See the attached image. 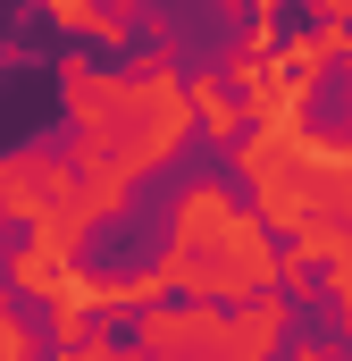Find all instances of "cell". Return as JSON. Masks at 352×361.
Wrapping results in <instances>:
<instances>
[{"label": "cell", "mask_w": 352, "mask_h": 361, "mask_svg": "<svg viewBox=\"0 0 352 361\" xmlns=\"http://www.w3.org/2000/svg\"><path fill=\"white\" fill-rule=\"evenodd\" d=\"M277 269L260 244V219H244L218 185H193L176 202V244H168V277L193 294H244Z\"/></svg>", "instance_id": "obj_1"}, {"label": "cell", "mask_w": 352, "mask_h": 361, "mask_svg": "<svg viewBox=\"0 0 352 361\" xmlns=\"http://www.w3.org/2000/svg\"><path fill=\"white\" fill-rule=\"evenodd\" d=\"M193 101H201V118H210L218 135H235V101H227L218 85H193Z\"/></svg>", "instance_id": "obj_2"}]
</instances>
